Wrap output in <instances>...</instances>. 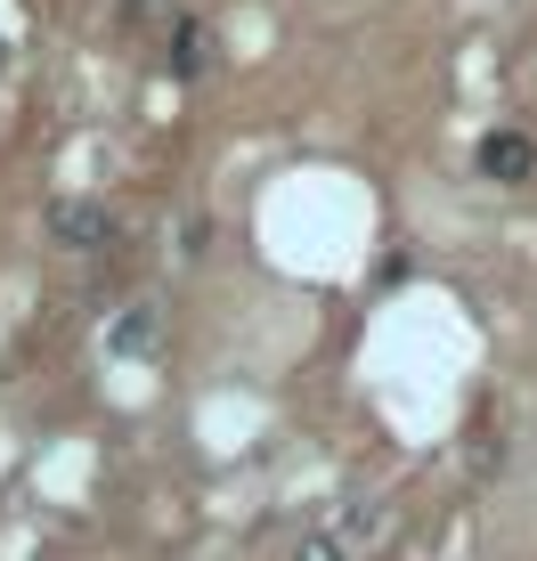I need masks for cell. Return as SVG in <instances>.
Masks as SVG:
<instances>
[{
  "instance_id": "obj_6",
  "label": "cell",
  "mask_w": 537,
  "mask_h": 561,
  "mask_svg": "<svg viewBox=\"0 0 537 561\" xmlns=\"http://www.w3.org/2000/svg\"><path fill=\"white\" fill-rule=\"evenodd\" d=\"M130 9H147V0H130Z\"/></svg>"
},
{
  "instance_id": "obj_1",
  "label": "cell",
  "mask_w": 537,
  "mask_h": 561,
  "mask_svg": "<svg viewBox=\"0 0 537 561\" xmlns=\"http://www.w3.org/2000/svg\"><path fill=\"white\" fill-rule=\"evenodd\" d=\"M49 237L90 253V244H114V237H123V220H114L106 204H90V196H57V204H49Z\"/></svg>"
},
{
  "instance_id": "obj_3",
  "label": "cell",
  "mask_w": 537,
  "mask_h": 561,
  "mask_svg": "<svg viewBox=\"0 0 537 561\" xmlns=\"http://www.w3.org/2000/svg\"><path fill=\"white\" fill-rule=\"evenodd\" d=\"M156 342H163V318H156V301H130L123 318L106 325V351L123 358V366H147V358H156Z\"/></svg>"
},
{
  "instance_id": "obj_2",
  "label": "cell",
  "mask_w": 537,
  "mask_h": 561,
  "mask_svg": "<svg viewBox=\"0 0 537 561\" xmlns=\"http://www.w3.org/2000/svg\"><path fill=\"white\" fill-rule=\"evenodd\" d=\"M472 163H481V171H489L496 187H522L529 171H537V139H529V130H489Z\"/></svg>"
},
{
  "instance_id": "obj_7",
  "label": "cell",
  "mask_w": 537,
  "mask_h": 561,
  "mask_svg": "<svg viewBox=\"0 0 537 561\" xmlns=\"http://www.w3.org/2000/svg\"><path fill=\"white\" fill-rule=\"evenodd\" d=\"M0 57H9V42H0Z\"/></svg>"
},
{
  "instance_id": "obj_5",
  "label": "cell",
  "mask_w": 537,
  "mask_h": 561,
  "mask_svg": "<svg viewBox=\"0 0 537 561\" xmlns=\"http://www.w3.org/2000/svg\"><path fill=\"white\" fill-rule=\"evenodd\" d=\"M294 561H351V546H342L334 529H310V537L294 546Z\"/></svg>"
},
{
  "instance_id": "obj_4",
  "label": "cell",
  "mask_w": 537,
  "mask_h": 561,
  "mask_svg": "<svg viewBox=\"0 0 537 561\" xmlns=\"http://www.w3.org/2000/svg\"><path fill=\"white\" fill-rule=\"evenodd\" d=\"M204 66H213V33H204V16H171V82H196Z\"/></svg>"
}]
</instances>
